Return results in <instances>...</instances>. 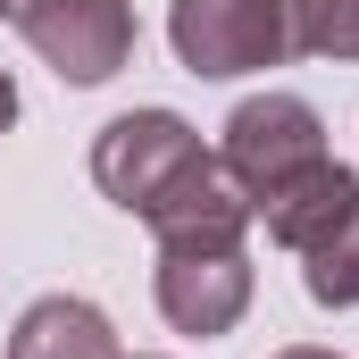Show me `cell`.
I'll use <instances>...</instances> for the list:
<instances>
[{
    "instance_id": "obj_13",
    "label": "cell",
    "mask_w": 359,
    "mask_h": 359,
    "mask_svg": "<svg viewBox=\"0 0 359 359\" xmlns=\"http://www.w3.org/2000/svg\"><path fill=\"white\" fill-rule=\"evenodd\" d=\"M17 8H25V0H0V17H17Z\"/></svg>"
},
{
    "instance_id": "obj_9",
    "label": "cell",
    "mask_w": 359,
    "mask_h": 359,
    "mask_svg": "<svg viewBox=\"0 0 359 359\" xmlns=\"http://www.w3.org/2000/svg\"><path fill=\"white\" fill-rule=\"evenodd\" d=\"M301 284H309L318 309H359V201H351V217L334 234H318L301 251Z\"/></svg>"
},
{
    "instance_id": "obj_4",
    "label": "cell",
    "mask_w": 359,
    "mask_h": 359,
    "mask_svg": "<svg viewBox=\"0 0 359 359\" xmlns=\"http://www.w3.org/2000/svg\"><path fill=\"white\" fill-rule=\"evenodd\" d=\"M17 34L59 84L92 92L134 59V0H25Z\"/></svg>"
},
{
    "instance_id": "obj_11",
    "label": "cell",
    "mask_w": 359,
    "mask_h": 359,
    "mask_svg": "<svg viewBox=\"0 0 359 359\" xmlns=\"http://www.w3.org/2000/svg\"><path fill=\"white\" fill-rule=\"evenodd\" d=\"M17 126V84H8V67H0V134Z\"/></svg>"
},
{
    "instance_id": "obj_5",
    "label": "cell",
    "mask_w": 359,
    "mask_h": 359,
    "mask_svg": "<svg viewBox=\"0 0 359 359\" xmlns=\"http://www.w3.org/2000/svg\"><path fill=\"white\" fill-rule=\"evenodd\" d=\"M251 309V259L243 251H159V318L192 334V343H217L234 334Z\"/></svg>"
},
{
    "instance_id": "obj_7",
    "label": "cell",
    "mask_w": 359,
    "mask_h": 359,
    "mask_svg": "<svg viewBox=\"0 0 359 359\" xmlns=\"http://www.w3.org/2000/svg\"><path fill=\"white\" fill-rule=\"evenodd\" d=\"M351 201H359V176L343 168V159H318V168H301L284 192H268L251 217L268 226V243H284V251H309L318 234H334V226L351 217Z\"/></svg>"
},
{
    "instance_id": "obj_8",
    "label": "cell",
    "mask_w": 359,
    "mask_h": 359,
    "mask_svg": "<svg viewBox=\"0 0 359 359\" xmlns=\"http://www.w3.org/2000/svg\"><path fill=\"white\" fill-rule=\"evenodd\" d=\"M8 359H126V351H117L109 309H92L84 292H42V301L17 318Z\"/></svg>"
},
{
    "instance_id": "obj_6",
    "label": "cell",
    "mask_w": 359,
    "mask_h": 359,
    "mask_svg": "<svg viewBox=\"0 0 359 359\" xmlns=\"http://www.w3.org/2000/svg\"><path fill=\"white\" fill-rule=\"evenodd\" d=\"M142 226H151L159 251H243V234H251V201L234 192V176H226L217 151H209V159H201V168H192Z\"/></svg>"
},
{
    "instance_id": "obj_12",
    "label": "cell",
    "mask_w": 359,
    "mask_h": 359,
    "mask_svg": "<svg viewBox=\"0 0 359 359\" xmlns=\"http://www.w3.org/2000/svg\"><path fill=\"white\" fill-rule=\"evenodd\" d=\"M268 359H343V351H318V343H284V351H268Z\"/></svg>"
},
{
    "instance_id": "obj_3",
    "label": "cell",
    "mask_w": 359,
    "mask_h": 359,
    "mask_svg": "<svg viewBox=\"0 0 359 359\" xmlns=\"http://www.w3.org/2000/svg\"><path fill=\"white\" fill-rule=\"evenodd\" d=\"M168 42H176L184 76H209V84L292 59L284 0H168Z\"/></svg>"
},
{
    "instance_id": "obj_1",
    "label": "cell",
    "mask_w": 359,
    "mask_h": 359,
    "mask_svg": "<svg viewBox=\"0 0 359 359\" xmlns=\"http://www.w3.org/2000/svg\"><path fill=\"white\" fill-rule=\"evenodd\" d=\"M201 159H209V151H201V134L184 126L176 109H126V117H109V126L92 134V184H100V201H117L126 217H151Z\"/></svg>"
},
{
    "instance_id": "obj_2",
    "label": "cell",
    "mask_w": 359,
    "mask_h": 359,
    "mask_svg": "<svg viewBox=\"0 0 359 359\" xmlns=\"http://www.w3.org/2000/svg\"><path fill=\"white\" fill-rule=\"evenodd\" d=\"M318 159H334L326 151V117L301 100V92H251L234 117H226V142H217V168L234 176V192L259 209L268 192L301 176V168H318Z\"/></svg>"
},
{
    "instance_id": "obj_10",
    "label": "cell",
    "mask_w": 359,
    "mask_h": 359,
    "mask_svg": "<svg viewBox=\"0 0 359 359\" xmlns=\"http://www.w3.org/2000/svg\"><path fill=\"white\" fill-rule=\"evenodd\" d=\"M301 59H359V0H284Z\"/></svg>"
}]
</instances>
